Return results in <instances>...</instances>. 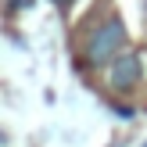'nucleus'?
<instances>
[{
	"mask_svg": "<svg viewBox=\"0 0 147 147\" xmlns=\"http://www.w3.org/2000/svg\"><path fill=\"white\" fill-rule=\"evenodd\" d=\"M122 47H126V25H122V18H104L90 32V40H86V57H90V65H111Z\"/></svg>",
	"mask_w": 147,
	"mask_h": 147,
	"instance_id": "f257e3e1",
	"label": "nucleus"
},
{
	"mask_svg": "<svg viewBox=\"0 0 147 147\" xmlns=\"http://www.w3.org/2000/svg\"><path fill=\"white\" fill-rule=\"evenodd\" d=\"M140 76H144V57L140 54H122V57H115L111 68H108V83L119 93L133 90V86L140 83Z\"/></svg>",
	"mask_w": 147,
	"mask_h": 147,
	"instance_id": "f03ea898",
	"label": "nucleus"
},
{
	"mask_svg": "<svg viewBox=\"0 0 147 147\" xmlns=\"http://www.w3.org/2000/svg\"><path fill=\"white\" fill-rule=\"evenodd\" d=\"M54 4H57V7H68V4H72V0H54Z\"/></svg>",
	"mask_w": 147,
	"mask_h": 147,
	"instance_id": "7ed1b4c3",
	"label": "nucleus"
},
{
	"mask_svg": "<svg viewBox=\"0 0 147 147\" xmlns=\"http://www.w3.org/2000/svg\"><path fill=\"white\" fill-rule=\"evenodd\" d=\"M144 11H147V0H144Z\"/></svg>",
	"mask_w": 147,
	"mask_h": 147,
	"instance_id": "20e7f679",
	"label": "nucleus"
},
{
	"mask_svg": "<svg viewBox=\"0 0 147 147\" xmlns=\"http://www.w3.org/2000/svg\"><path fill=\"white\" fill-rule=\"evenodd\" d=\"M144 147H147V144H144Z\"/></svg>",
	"mask_w": 147,
	"mask_h": 147,
	"instance_id": "39448f33",
	"label": "nucleus"
}]
</instances>
